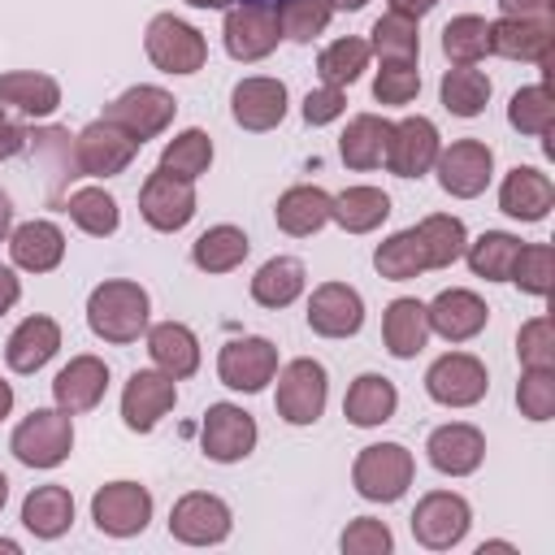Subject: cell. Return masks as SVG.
I'll list each match as a JSON object with an SVG mask.
<instances>
[{"label": "cell", "mask_w": 555, "mask_h": 555, "mask_svg": "<svg viewBox=\"0 0 555 555\" xmlns=\"http://www.w3.org/2000/svg\"><path fill=\"white\" fill-rule=\"evenodd\" d=\"M421 91V69L416 61H382L373 78V100L377 104H412Z\"/></svg>", "instance_id": "cell-50"}, {"label": "cell", "mask_w": 555, "mask_h": 555, "mask_svg": "<svg viewBox=\"0 0 555 555\" xmlns=\"http://www.w3.org/2000/svg\"><path fill=\"white\" fill-rule=\"evenodd\" d=\"M139 212H143V221L152 230L173 234V230H182L195 217V186L186 178H178V173L156 165L143 178V186H139Z\"/></svg>", "instance_id": "cell-10"}, {"label": "cell", "mask_w": 555, "mask_h": 555, "mask_svg": "<svg viewBox=\"0 0 555 555\" xmlns=\"http://www.w3.org/2000/svg\"><path fill=\"white\" fill-rule=\"evenodd\" d=\"M173 113H178V100H173L169 91H160V87H147V82L121 91V95L104 108V117L117 121L121 130H130L139 143H143V139H156V134L173 121Z\"/></svg>", "instance_id": "cell-15"}, {"label": "cell", "mask_w": 555, "mask_h": 555, "mask_svg": "<svg viewBox=\"0 0 555 555\" xmlns=\"http://www.w3.org/2000/svg\"><path fill=\"white\" fill-rule=\"evenodd\" d=\"M373 269H377L386 282H408V278H421V273L429 269V260H425V247H421L416 225H412V230L390 234L386 243H377V251H373Z\"/></svg>", "instance_id": "cell-39"}, {"label": "cell", "mask_w": 555, "mask_h": 555, "mask_svg": "<svg viewBox=\"0 0 555 555\" xmlns=\"http://www.w3.org/2000/svg\"><path fill=\"white\" fill-rule=\"evenodd\" d=\"M442 52L451 65H477L490 52V22L477 13H460L442 26Z\"/></svg>", "instance_id": "cell-44"}, {"label": "cell", "mask_w": 555, "mask_h": 555, "mask_svg": "<svg viewBox=\"0 0 555 555\" xmlns=\"http://www.w3.org/2000/svg\"><path fill=\"white\" fill-rule=\"evenodd\" d=\"M230 507H225V499H217V494H208V490H191V494H182L178 503H173V512H169V533L178 538V542H186V546H217V542H225L230 538Z\"/></svg>", "instance_id": "cell-13"}, {"label": "cell", "mask_w": 555, "mask_h": 555, "mask_svg": "<svg viewBox=\"0 0 555 555\" xmlns=\"http://www.w3.org/2000/svg\"><path fill=\"white\" fill-rule=\"evenodd\" d=\"M143 48H147V61H152L156 69H165V74H195V69H204V61H208L204 35H199L191 22L173 17V13H156V17L147 22Z\"/></svg>", "instance_id": "cell-4"}, {"label": "cell", "mask_w": 555, "mask_h": 555, "mask_svg": "<svg viewBox=\"0 0 555 555\" xmlns=\"http://www.w3.org/2000/svg\"><path fill=\"white\" fill-rule=\"evenodd\" d=\"M22 147H26V126H22L17 117H9L4 104H0V160L17 156Z\"/></svg>", "instance_id": "cell-56"}, {"label": "cell", "mask_w": 555, "mask_h": 555, "mask_svg": "<svg viewBox=\"0 0 555 555\" xmlns=\"http://www.w3.org/2000/svg\"><path fill=\"white\" fill-rule=\"evenodd\" d=\"M9 451L26 468H56L74 451V421L61 408H35L9 438Z\"/></svg>", "instance_id": "cell-3"}, {"label": "cell", "mask_w": 555, "mask_h": 555, "mask_svg": "<svg viewBox=\"0 0 555 555\" xmlns=\"http://www.w3.org/2000/svg\"><path fill=\"white\" fill-rule=\"evenodd\" d=\"M4 499H9V477L0 473V507H4Z\"/></svg>", "instance_id": "cell-64"}, {"label": "cell", "mask_w": 555, "mask_h": 555, "mask_svg": "<svg viewBox=\"0 0 555 555\" xmlns=\"http://www.w3.org/2000/svg\"><path fill=\"white\" fill-rule=\"evenodd\" d=\"M382 343L395 360H412L425 351L429 343V317H425V304L421 299H390L386 304V317H382Z\"/></svg>", "instance_id": "cell-27"}, {"label": "cell", "mask_w": 555, "mask_h": 555, "mask_svg": "<svg viewBox=\"0 0 555 555\" xmlns=\"http://www.w3.org/2000/svg\"><path fill=\"white\" fill-rule=\"evenodd\" d=\"M551 4L555 0H499L503 17H520V22H551Z\"/></svg>", "instance_id": "cell-55"}, {"label": "cell", "mask_w": 555, "mask_h": 555, "mask_svg": "<svg viewBox=\"0 0 555 555\" xmlns=\"http://www.w3.org/2000/svg\"><path fill=\"white\" fill-rule=\"evenodd\" d=\"M247 251H251V243H247V234L238 225H208L191 243V260L204 273H230V269H238L247 260Z\"/></svg>", "instance_id": "cell-37"}, {"label": "cell", "mask_w": 555, "mask_h": 555, "mask_svg": "<svg viewBox=\"0 0 555 555\" xmlns=\"http://www.w3.org/2000/svg\"><path fill=\"white\" fill-rule=\"evenodd\" d=\"M0 104H13L26 117H52L61 108V87L52 74L9 69V74H0Z\"/></svg>", "instance_id": "cell-31"}, {"label": "cell", "mask_w": 555, "mask_h": 555, "mask_svg": "<svg viewBox=\"0 0 555 555\" xmlns=\"http://www.w3.org/2000/svg\"><path fill=\"white\" fill-rule=\"evenodd\" d=\"M330 204H334V195H325L321 186H308V182L304 186H291L273 204L278 230H286L295 238H308V234H317L330 221Z\"/></svg>", "instance_id": "cell-32"}, {"label": "cell", "mask_w": 555, "mask_h": 555, "mask_svg": "<svg viewBox=\"0 0 555 555\" xmlns=\"http://www.w3.org/2000/svg\"><path fill=\"white\" fill-rule=\"evenodd\" d=\"M434 169H438V186H442L447 195L473 199V195H481V191L490 186V178H494V152H490V143H481V139H455L451 147L438 152Z\"/></svg>", "instance_id": "cell-11"}, {"label": "cell", "mask_w": 555, "mask_h": 555, "mask_svg": "<svg viewBox=\"0 0 555 555\" xmlns=\"http://www.w3.org/2000/svg\"><path fill=\"white\" fill-rule=\"evenodd\" d=\"M65 212H69V221H74L82 234H91V238H108V234L121 225V208H117V199H113L104 186H78V191L65 199Z\"/></svg>", "instance_id": "cell-38"}, {"label": "cell", "mask_w": 555, "mask_h": 555, "mask_svg": "<svg viewBox=\"0 0 555 555\" xmlns=\"http://www.w3.org/2000/svg\"><path fill=\"white\" fill-rule=\"evenodd\" d=\"M516 251H520V238L507 234V230H486L481 238H473V243L464 247L468 269H473L477 278H486V282H507Z\"/></svg>", "instance_id": "cell-42"}, {"label": "cell", "mask_w": 555, "mask_h": 555, "mask_svg": "<svg viewBox=\"0 0 555 555\" xmlns=\"http://www.w3.org/2000/svg\"><path fill=\"white\" fill-rule=\"evenodd\" d=\"M425 317H429V330L442 334L447 343H468V338H477L486 330L490 308H486L481 295H473L464 286H451L434 304H425Z\"/></svg>", "instance_id": "cell-21"}, {"label": "cell", "mask_w": 555, "mask_h": 555, "mask_svg": "<svg viewBox=\"0 0 555 555\" xmlns=\"http://www.w3.org/2000/svg\"><path fill=\"white\" fill-rule=\"evenodd\" d=\"M208 165H212V139H208V130H199V126L173 134V139L165 143V152H160V169H169V173H178V178H186V182H195L199 173H208Z\"/></svg>", "instance_id": "cell-45"}, {"label": "cell", "mask_w": 555, "mask_h": 555, "mask_svg": "<svg viewBox=\"0 0 555 555\" xmlns=\"http://www.w3.org/2000/svg\"><path fill=\"white\" fill-rule=\"evenodd\" d=\"M507 121L512 130L520 134H533V139H546L551 134V121H555V100L546 91V82H533V87H520L507 104Z\"/></svg>", "instance_id": "cell-47"}, {"label": "cell", "mask_w": 555, "mask_h": 555, "mask_svg": "<svg viewBox=\"0 0 555 555\" xmlns=\"http://www.w3.org/2000/svg\"><path fill=\"white\" fill-rule=\"evenodd\" d=\"M369 56H373L369 39L347 35V39H334L330 48H321V56H317V74H321L325 87H351V82L369 69Z\"/></svg>", "instance_id": "cell-43"}, {"label": "cell", "mask_w": 555, "mask_h": 555, "mask_svg": "<svg viewBox=\"0 0 555 555\" xmlns=\"http://www.w3.org/2000/svg\"><path fill=\"white\" fill-rule=\"evenodd\" d=\"M386 139H390V121L377 117V113H360L347 121L343 139H338V152L351 169H377L386 160Z\"/></svg>", "instance_id": "cell-36"}, {"label": "cell", "mask_w": 555, "mask_h": 555, "mask_svg": "<svg viewBox=\"0 0 555 555\" xmlns=\"http://www.w3.org/2000/svg\"><path fill=\"white\" fill-rule=\"evenodd\" d=\"M230 113L243 130H273L286 117V82L251 74L230 91Z\"/></svg>", "instance_id": "cell-20"}, {"label": "cell", "mask_w": 555, "mask_h": 555, "mask_svg": "<svg viewBox=\"0 0 555 555\" xmlns=\"http://www.w3.org/2000/svg\"><path fill=\"white\" fill-rule=\"evenodd\" d=\"M382 61H416L421 52V30H416V17H403V13H382L373 22V43H369Z\"/></svg>", "instance_id": "cell-46"}, {"label": "cell", "mask_w": 555, "mask_h": 555, "mask_svg": "<svg viewBox=\"0 0 555 555\" xmlns=\"http://www.w3.org/2000/svg\"><path fill=\"white\" fill-rule=\"evenodd\" d=\"M221 35H225V52L234 61H260V56H269L278 48L282 26H278L273 4L251 0V4H238V9L225 13V30Z\"/></svg>", "instance_id": "cell-18"}, {"label": "cell", "mask_w": 555, "mask_h": 555, "mask_svg": "<svg viewBox=\"0 0 555 555\" xmlns=\"http://www.w3.org/2000/svg\"><path fill=\"white\" fill-rule=\"evenodd\" d=\"M325 399H330V377H325V364L312 360V356H299L282 369L278 377V416L286 425H317L321 412H325Z\"/></svg>", "instance_id": "cell-5"}, {"label": "cell", "mask_w": 555, "mask_h": 555, "mask_svg": "<svg viewBox=\"0 0 555 555\" xmlns=\"http://www.w3.org/2000/svg\"><path fill=\"white\" fill-rule=\"evenodd\" d=\"M425 455L438 473L447 477H468L481 468L486 460V438L477 425H464V421H451V425H438L425 442Z\"/></svg>", "instance_id": "cell-22"}, {"label": "cell", "mask_w": 555, "mask_h": 555, "mask_svg": "<svg viewBox=\"0 0 555 555\" xmlns=\"http://www.w3.org/2000/svg\"><path fill=\"white\" fill-rule=\"evenodd\" d=\"M438 95H442V108L455 113V117H477L490 100V78L473 65H451L438 82Z\"/></svg>", "instance_id": "cell-40"}, {"label": "cell", "mask_w": 555, "mask_h": 555, "mask_svg": "<svg viewBox=\"0 0 555 555\" xmlns=\"http://www.w3.org/2000/svg\"><path fill=\"white\" fill-rule=\"evenodd\" d=\"M499 208L516 221H542L555 208V182L533 165H516L499 186Z\"/></svg>", "instance_id": "cell-25"}, {"label": "cell", "mask_w": 555, "mask_h": 555, "mask_svg": "<svg viewBox=\"0 0 555 555\" xmlns=\"http://www.w3.org/2000/svg\"><path fill=\"white\" fill-rule=\"evenodd\" d=\"M0 551H4V555H17V542H13V538H0Z\"/></svg>", "instance_id": "cell-63"}, {"label": "cell", "mask_w": 555, "mask_h": 555, "mask_svg": "<svg viewBox=\"0 0 555 555\" xmlns=\"http://www.w3.org/2000/svg\"><path fill=\"white\" fill-rule=\"evenodd\" d=\"M9 412H13V386H9L4 377H0V421H4Z\"/></svg>", "instance_id": "cell-60"}, {"label": "cell", "mask_w": 555, "mask_h": 555, "mask_svg": "<svg viewBox=\"0 0 555 555\" xmlns=\"http://www.w3.org/2000/svg\"><path fill=\"white\" fill-rule=\"evenodd\" d=\"M507 282H516L525 295H551V282H555V251H551V243H525L520 251H516V260H512V278Z\"/></svg>", "instance_id": "cell-49"}, {"label": "cell", "mask_w": 555, "mask_h": 555, "mask_svg": "<svg viewBox=\"0 0 555 555\" xmlns=\"http://www.w3.org/2000/svg\"><path fill=\"white\" fill-rule=\"evenodd\" d=\"M139 147H143V143H139L130 130H121L117 121L100 117V121H91V126L78 130V139H74V160H78V169L91 173V178H117V173L130 169V160L139 156Z\"/></svg>", "instance_id": "cell-6"}, {"label": "cell", "mask_w": 555, "mask_h": 555, "mask_svg": "<svg viewBox=\"0 0 555 555\" xmlns=\"http://www.w3.org/2000/svg\"><path fill=\"white\" fill-rule=\"evenodd\" d=\"M343 108H347V95H343V87H317V91H308L304 95V121L308 126H330L334 117H343Z\"/></svg>", "instance_id": "cell-54"}, {"label": "cell", "mask_w": 555, "mask_h": 555, "mask_svg": "<svg viewBox=\"0 0 555 555\" xmlns=\"http://www.w3.org/2000/svg\"><path fill=\"white\" fill-rule=\"evenodd\" d=\"M425 390H429V399L442 403V408H473V403L486 399L490 377H486V364H481L477 356H468V351H447V356H438V360L429 364Z\"/></svg>", "instance_id": "cell-8"}, {"label": "cell", "mask_w": 555, "mask_h": 555, "mask_svg": "<svg viewBox=\"0 0 555 555\" xmlns=\"http://www.w3.org/2000/svg\"><path fill=\"white\" fill-rule=\"evenodd\" d=\"M416 477V460L403 442H373L356 455L351 464V486L360 490V499L369 503H395L408 494Z\"/></svg>", "instance_id": "cell-2"}, {"label": "cell", "mask_w": 555, "mask_h": 555, "mask_svg": "<svg viewBox=\"0 0 555 555\" xmlns=\"http://www.w3.org/2000/svg\"><path fill=\"white\" fill-rule=\"evenodd\" d=\"M9 230H13V204H9V195L0 191V243L9 238Z\"/></svg>", "instance_id": "cell-59"}, {"label": "cell", "mask_w": 555, "mask_h": 555, "mask_svg": "<svg viewBox=\"0 0 555 555\" xmlns=\"http://www.w3.org/2000/svg\"><path fill=\"white\" fill-rule=\"evenodd\" d=\"M468 525H473V507L455 490H429L412 512V538L429 551H451L455 542H464Z\"/></svg>", "instance_id": "cell-7"}, {"label": "cell", "mask_w": 555, "mask_h": 555, "mask_svg": "<svg viewBox=\"0 0 555 555\" xmlns=\"http://www.w3.org/2000/svg\"><path fill=\"white\" fill-rule=\"evenodd\" d=\"M438 152H442L438 126L429 117H403L399 126H390V139H386V169L395 178H421L434 169Z\"/></svg>", "instance_id": "cell-16"}, {"label": "cell", "mask_w": 555, "mask_h": 555, "mask_svg": "<svg viewBox=\"0 0 555 555\" xmlns=\"http://www.w3.org/2000/svg\"><path fill=\"white\" fill-rule=\"evenodd\" d=\"M273 373H278V347H273L269 338H256V334L230 338V343L221 347V356H217V377H221V386L243 390V395L264 390V386L273 382Z\"/></svg>", "instance_id": "cell-12"}, {"label": "cell", "mask_w": 555, "mask_h": 555, "mask_svg": "<svg viewBox=\"0 0 555 555\" xmlns=\"http://www.w3.org/2000/svg\"><path fill=\"white\" fill-rule=\"evenodd\" d=\"M91 520L108 538H134L152 520V494L139 481H108L91 494Z\"/></svg>", "instance_id": "cell-9"}, {"label": "cell", "mask_w": 555, "mask_h": 555, "mask_svg": "<svg viewBox=\"0 0 555 555\" xmlns=\"http://www.w3.org/2000/svg\"><path fill=\"white\" fill-rule=\"evenodd\" d=\"M17 299H22V282H17V273H13V269H4V264H0V317H4Z\"/></svg>", "instance_id": "cell-57"}, {"label": "cell", "mask_w": 555, "mask_h": 555, "mask_svg": "<svg viewBox=\"0 0 555 555\" xmlns=\"http://www.w3.org/2000/svg\"><path fill=\"white\" fill-rule=\"evenodd\" d=\"M147 312H152L147 291L126 278L100 282L87 299V325L104 343H134L139 334H147Z\"/></svg>", "instance_id": "cell-1"}, {"label": "cell", "mask_w": 555, "mask_h": 555, "mask_svg": "<svg viewBox=\"0 0 555 555\" xmlns=\"http://www.w3.org/2000/svg\"><path fill=\"white\" fill-rule=\"evenodd\" d=\"M390 217V195L382 186H347L330 204V221H338L347 234H369Z\"/></svg>", "instance_id": "cell-34"}, {"label": "cell", "mask_w": 555, "mask_h": 555, "mask_svg": "<svg viewBox=\"0 0 555 555\" xmlns=\"http://www.w3.org/2000/svg\"><path fill=\"white\" fill-rule=\"evenodd\" d=\"M330 4H334V9H351V13H356V9H364L369 0H330Z\"/></svg>", "instance_id": "cell-62"}, {"label": "cell", "mask_w": 555, "mask_h": 555, "mask_svg": "<svg viewBox=\"0 0 555 555\" xmlns=\"http://www.w3.org/2000/svg\"><path fill=\"white\" fill-rule=\"evenodd\" d=\"M273 13H278V26H282V39L312 43V39L330 26L334 4H330V0H282Z\"/></svg>", "instance_id": "cell-48"}, {"label": "cell", "mask_w": 555, "mask_h": 555, "mask_svg": "<svg viewBox=\"0 0 555 555\" xmlns=\"http://www.w3.org/2000/svg\"><path fill=\"white\" fill-rule=\"evenodd\" d=\"M147 356H152V364L160 373L182 382V377H191L199 369V338L182 321H160V325L147 330Z\"/></svg>", "instance_id": "cell-29"}, {"label": "cell", "mask_w": 555, "mask_h": 555, "mask_svg": "<svg viewBox=\"0 0 555 555\" xmlns=\"http://www.w3.org/2000/svg\"><path fill=\"white\" fill-rule=\"evenodd\" d=\"M56 351H61V325L52 317H26L4 343V360L13 373H39Z\"/></svg>", "instance_id": "cell-28"}, {"label": "cell", "mask_w": 555, "mask_h": 555, "mask_svg": "<svg viewBox=\"0 0 555 555\" xmlns=\"http://www.w3.org/2000/svg\"><path fill=\"white\" fill-rule=\"evenodd\" d=\"M416 234H421V247H425L429 269H447V264H455V260L464 256V247H468L464 221L451 217V212H429V217L416 225Z\"/></svg>", "instance_id": "cell-41"}, {"label": "cell", "mask_w": 555, "mask_h": 555, "mask_svg": "<svg viewBox=\"0 0 555 555\" xmlns=\"http://www.w3.org/2000/svg\"><path fill=\"white\" fill-rule=\"evenodd\" d=\"M308 325L321 338H351L364 325V299L347 282H321L308 299Z\"/></svg>", "instance_id": "cell-19"}, {"label": "cell", "mask_w": 555, "mask_h": 555, "mask_svg": "<svg viewBox=\"0 0 555 555\" xmlns=\"http://www.w3.org/2000/svg\"><path fill=\"white\" fill-rule=\"evenodd\" d=\"M399 408V390L390 377L382 373H360L351 386H347V399H343V416L360 429H373V425H386Z\"/></svg>", "instance_id": "cell-30"}, {"label": "cell", "mask_w": 555, "mask_h": 555, "mask_svg": "<svg viewBox=\"0 0 555 555\" xmlns=\"http://www.w3.org/2000/svg\"><path fill=\"white\" fill-rule=\"evenodd\" d=\"M199 447L217 464H238L256 447V421L238 403H212L199 425Z\"/></svg>", "instance_id": "cell-14"}, {"label": "cell", "mask_w": 555, "mask_h": 555, "mask_svg": "<svg viewBox=\"0 0 555 555\" xmlns=\"http://www.w3.org/2000/svg\"><path fill=\"white\" fill-rule=\"evenodd\" d=\"M186 4H191V9H225L230 0H186Z\"/></svg>", "instance_id": "cell-61"}, {"label": "cell", "mask_w": 555, "mask_h": 555, "mask_svg": "<svg viewBox=\"0 0 555 555\" xmlns=\"http://www.w3.org/2000/svg\"><path fill=\"white\" fill-rule=\"evenodd\" d=\"M434 4H438V0H390V9L403 13V17H425Z\"/></svg>", "instance_id": "cell-58"}, {"label": "cell", "mask_w": 555, "mask_h": 555, "mask_svg": "<svg viewBox=\"0 0 555 555\" xmlns=\"http://www.w3.org/2000/svg\"><path fill=\"white\" fill-rule=\"evenodd\" d=\"M516 356L525 369H555V330L551 317H533L516 334Z\"/></svg>", "instance_id": "cell-52"}, {"label": "cell", "mask_w": 555, "mask_h": 555, "mask_svg": "<svg viewBox=\"0 0 555 555\" xmlns=\"http://www.w3.org/2000/svg\"><path fill=\"white\" fill-rule=\"evenodd\" d=\"M9 256L26 273H52L65 260V234L52 221H22L9 230Z\"/></svg>", "instance_id": "cell-26"}, {"label": "cell", "mask_w": 555, "mask_h": 555, "mask_svg": "<svg viewBox=\"0 0 555 555\" xmlns=\"http://www.w3.org/2000/svg\"><path fill=\"white\" fill-rule=\"evenodd\" d=\"M178 403V386L169 373L160 369H139L130 373L126 390H121V421L134 434H152L160 416H169V408Z\"/></svg>", "instance_id": "cell-17"}, {"label": "cell", "mask_w": 555, "mask_h": 555, "mask_svg": "<svg viewBox=\"0 0 555 555\" xmlns=\"http://www.w3.org/2000/svg\"><path fill=\"white\" fill-rule=\"evenodd\" d=\"M490 52L507 56V61L551 65V56H555V22L499 17V22H490Z\"/></svg>", "instance_id": "cell-23"}, {"label": "cell", "mask_w": 555, "mask_h": 555, "mask_svg": "<svg viewBox=\"0 0 555 555\" xmlns=\"http://www.w3.org/2000/svg\"><path fill=\"white\" fill-rule=\"evenodd\" d=\"M22 525L35 538H48V542L69 533V525H74V494L65 486H35L22 499Z\"/></svg>", "instance_id": "cell-33"}, {"label": "cell", "mask_w": 555, "mask_h": 555, "mask_svg": "<svg viewBox=\"0 0 555 555\" xmlns=\"http://www.w3.org/2000/svg\"><path fill=\"white\" fill-rule=\"evenodd\" d=\"M108 390V364L100 356H74L56 377H52V399L61 412L78 416L91 412Z\"/></svg>", "instance_id": "cell-24"}, {"label": "cell", "mask_w": 555, "mask_h": 555, "mask_svg": "<svg viewBox=\"0 0 555 555\" xmlns=\"http://www.w3.org/2000/svg\"><path fill=\"white\" fill-rule=\"evenodd\" d=\"M520 416L529 421H551L555 416V369H525L516 386Z\"/></svg>", "instance_id": "cell-51"}, {"label": "cell", "mask_w": 555, "mask_h": 555, "mask_svg": "<svg viewBox=\"0 0 555 555\" xmlns=\"http://www.w3.org/2000/svg\"><path fill=\"white\" fill-rule=\"evenodd\" d=\"M304 282H308L304 260H295V256H273V260H264V264L256 269V278H251V299H256L260 308H286V304H295V299L304 295Z\"/></svg>", "instance_id": "cell-35"}, {"label": "cell", "mask_w": 555, "mask_h": 555, "mask_svg": "<svg viewBox=\"0 0 555 555\" xmlns=\"http://www.w3.org/2000/svg\"><path fill=\"white\" fill-rule=\"evenodd\" d=\"M395 546L386 520H373V516H356L347 529H343V551L347 555H386Z\"/></svg>", "instance_id": "cell-53"}]
</instances>
